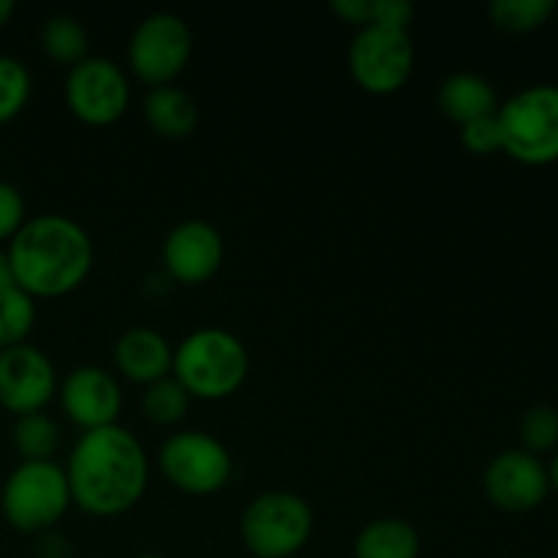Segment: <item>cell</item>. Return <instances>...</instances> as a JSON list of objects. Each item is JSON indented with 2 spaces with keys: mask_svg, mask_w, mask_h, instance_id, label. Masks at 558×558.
Wrapping results in <instances>:
<instances>
[{
  "mask_svg": "<svg viewBox=\"0 0 558 558\" xmlns=\"http://www.w3.org/2000/svg\"><path fill=\"white\" fill-rule=\"evenodd\" d=\"M548 483H550V490H556V494H558V452H556L554 461H550V466H548Z\"/></svg>",
  "mask_w": 558,
  "mask_h": 558,
  "instance_id": "d6a6232c",
  "label": "cell"
},
{
  "mask_svg": "<svg viewBox=\"0 0 558 558\" xmlns=\"http://www.w3.org/2000/svg\"><path fill=\"white\" fill-rule=\"evenodd\" d=\"M25 199H22L20 189L5 180H0V243L14 238L22 227H25Z\"/></svg>",
  "mask_w": 558,
  "mask_h": 558,
  "instance_id": "4316f807",
  "label": "cell"
},
{
  "mask_svg": "<svg viewBox=\"0 0 558 558\" xmlns=\"http://www.w3.org/2000/svg\"><path fill=\"white\" fill-rule=\"evenodd\" d=\"M461 142L472 156H494V153H501V129L496 114L461 125Z\"/></svg>",
  "mask_w": 558,
  "mask_h": 558,
  "instance_id": "484cf974",
  "label": "cell"
},
{
  "mask_svg": "<svg viewBox=\"0 0 558 558\" xmlns=\"http://www.w3.org/2000/svg\"><path fill=\"white\" fill-rule=\"evenodd\" d=\"M145 120L163 140H185L199 125V109L196 101L180 87H153L145 96Z\"/></svg>",
  "mask_w": 558,
  "mask_h": 558,
  "instance_id": "e0dca14e",
  "label": "cell"
},
{
  "mask_svg": "<svg viewBox=\"0 0 558 558\" xmlns=\"http://www.w3.org/2000/svg\"><path fill=\"white\" fill-rule=\"evenodd\" d=\"M71 505L69 480L54 461H22L0 490L5 523L22 534L52 532Z\"/></svg>",
  "mask_w": 558,
  "mask_h": 558,
  "instance_id": "277c9868",
  "label": "cell"
},
{
  "mask_svg": "<svg viewBox=\"0 0 558 558\" xmlns=\"http://www.w3.org/2000/svg\"><path fill=\"white\" fill-rule=\"evenodd\" d=\"M131 87L125 71L109 58H90L69 69L65 76V104L80 123L93 129L114 125L125 114Z\"/></svg>",
  "mask_w": 558,
  "mask_h": 558,
  "instance_id": "30bf717a",
  "label": "cell"
},
{
  "mask_svg": "<svg viewBox=\"0 0 558 558\" xmlns=\"http://www.w3.org/2000/svg\"><path fill=\"white\" fill-rule=\"evenodd\" d=\"M161 474L189 496H213L232 480L234 461L223 441L205 430H183L169 436L158 452Z\"/></svg>",
  "mask_w": 558,
  "mask_h": 558,
  "instance_id": "52a82bcc",
  "label": "cell"
},
{
  "mask_svg": "<svg viewBox=\"0 0 558 558\" xmlns=\"http://www.w3.org/2000/svg\"><path fill=\"white\" fill-rule=\"evenodd\" d=\"M60 407L65 417L87 434V430L118 425L123 392L109 371L98 365H80L60 385Z\"/></svg>",
  "mask_w": 558,
  "mask_h": 558,
  "instance_id": "5bb4252c",
  "label": "cell"
},
{
  "mask_svg": "<svg viewBox=\"0 0 558 558\" xmlns=\"http://www.w3.org/2000/svg\"><path fill=\"white\" fill-rule=\"evenodd\" d=\"M485 496L505 512H532L548 499V466L523 450H505L488 463L483 477Z\"/></svg>",
  "mask_w": 558,
  "mask_h": 558,
  "instance_id": "4fadbf2b",
  "label": "cell"
},
{
  "mask_svg": "<svg viewBox=\"0 0 558 558\" xmlns=\"http://www.w3.org/2000/svg\"><path fill=\"white\" fill-rule=\"evenodd\" d=\"M11 441L22 461H52L60 447V428L49 414H25V417H16Z\"/></svg>",
  "mask_w": 558,
  "mask_h": 558,
  "instance_id": "ffe728a7",
  "label": "cell"
},
{
  "mask_svg": "<svg viewBox=\"0 0 558 558\" xmlns=\"http://www.w3.org/2000/svg\"><path fill=\"white\" fill-rule=\"evenodd\" d=\"M314 534L308 501L289 490H267L251 499L240 518V537L254 558H292Z\"/></svg>",
  "mask_w": 558,
  "mask_h": 558,
  "instance_id": "8992f818",
  "label": "cell"
},
{
  "mask_svg": "<svg viewBox=\"0 0 558 558\" xmlns=\"http://www.w3.org/2000/svg\"><path fill=\"white\" fill-rule=\"evenodd\" d=\"M136 558H167V556H158V554H142V556H136Z\"/></svg>",
  "mask_w": 558,
  "mask_h": 558,
  "instance_id": "836d02e7",
  "label": "cell"
},
{
  "mask_svg": "<svg viewBox=\"0 0 558 558\" xmlns=\"http://www.w3.org/2000/svg\"><path fill=\"white\" fill-rule=\"evenodd\" d=\"M439 109L447 120L466 125L499 112V98L485 76L474 74V71H458L441 82Z\"/></svg>",
  "mask_w": 558,
  "mask_h": 558,
  "instance_id": "2e32d148",
  "label": "cell"
},
{
  "mask_svg": "<svg viewBox=\"0 0 558 558\" xmlns=\"http://www.w3.org/2000/svg\"><path fill=\"white\" fill-rule=\"evenodd\" d=\"M63 472L71 501L93 518H118L134 510L150 483L145 447L120 425L82 434Z\"/></svg>",
  "mask_w": 558,
  "mask_h": 558,
  "instance_id": "6da1fadb",
  "label": "cell"
},
{
  "mask_svg": "<svg viewBox=\"0 0 558 558\" xmlns=\"http://www.w3.org/2000/svg\"><path fill=\"white\" fill-rule=\"evenodd\" d=\"M191 396L174 376L153 381L142 392V414L153 425H178L189 412Z\"/></svg>",
  "mask_w": 558,
  "mask_h": 558,
  "instance_id": "603a6c76",
  "label": "cell"
},
{
  "mask_svg": "<svg viewBox=\"0 0 558 558\" xmlns=\"http://www.w3.org/2000/svg\"><path fill=\"white\" fill-rule=\"evenodd\" d=\"M194 52V36L183 16L158 11L136 25L129 44V65L136 80L167 87L178 80Z\"/></svg>",
  "mask_w": 558,
  "mask_h": 558,
  "instance_id": "ba28073f",
  "label": "cell"
},
{
  "mask_svg": "<svg viewBox=\"0 0 558 558\" xmlns=\"http://www.w3.org/2000/svg\"><path fill=\"white\" fill-rule=\"evenodd\" d=\"M556 9V0H494L488 5V14L499 31L532 33L548 25Z\"/></svg>",
  "mask_w": 558,
  "mask_h": 558,
  "instance_id": "44dd1931",
  "label": "cell"
},
{
  "mask_svg": "<svg viewBox=\"0 0 558 558\" xmlns=\"http://www.w3.org/2000/svg\"><path fill=\"white\" fill-rule=\"evenodd\" d=\"M354 558H420V534L403 518H376L354 539Z\"/></svg>",
  "mask_w": 558,
  "mask_h": 558,
  "instance_id": "ac0fdd59",
  "label": "cell"
},
{
  "mask_svg": "<svg viewBox=\"0 0 558 558\" xmlns=\"http://www.w3.org/2000/svg\"><path fill=\"white\" fill-rule=\"evenodd\" d=\"M31 90L33 80L27 65L11 54H0V125L20 118L31 101Z\"/></svg>",
  "mask_w": 558,
  "mask_h": 558,
  "instance_id": "cb8c5ba5",
  "label": "cell"
},
{
  "mask_svg": "<svg viewBox=\"0 0 558 558\" xmlns=\"http://www.w3.org/2000/svg\"><path fill=\"white\" fill-rule=\"evenodd\" d=\"M36 325V300L11 287L0 292V352L22 347Z\"/></svg>",
  "mask_w": 558,
  "mask_h": 558,
  "instance_id": "7402d4cb",
  "label": "cell"
},
{
  "mask_svg": "<svg viewBox=\"0 0 558 558\" xmlns=\"http://www.w3.org/2000/svg\"><path fill=\"white\" fill-rule=\"evenodd\" d=\"M352 80L371 96H392L414 71V44L407 31L368 25L360 27L349 47Z\"/></svg>",
  "mask_w": 558,
  "mask_h": 558,
  "instance_id": "9c48e42d",
  "label": "cell"
},
{
  "mask_svg": "<svg viewBox=\"0 0 558 558\" xmlns=\"http://www.w3.org/2000/svg\"><path fill=\"white\" fill-rule=\"evenodd\" d=\"M14 283L33 300L76 292L93 270V240L74 218L38 216L11 238L5 248Z\"/></svg>",
  "mask_w": 558,
  "mask_h": 558,
  "instance_id": "7a4b0ae2",
  "label": "cell"
},
{
  "mask_svg": "<svg viewBox=\"0 0 558 558\" xmlns=\"http://www.w3.org/2000/svg\"><path fill=\"white\" fill-rule=\"evenodd\" d=\"M163 276L183 287H202L223 265V238L213 223L189 218L163 238Z\"/></svg>",
  "mask_w": 558,
  "mask_h": 558,
  "instance_id": "7c38bea8",
  "label": "cell"
},
{
  "mask_svg": "<svg viewBox=\"0 0 558 558\" xmlns=\"http://www.w3.org/2000/svg\"><path fill=\"white\" fill-rule=\"evenodd\" d=\"M11 16H14V3L11 0H0V31L9 25Z\"/></svg>",
  "mask_w": 558,
  "mask_h": 558,
  "instance_id": "1f68e13d",
  "label": "cell"
},
{
  "mask_svg": "<svg viewBox=\"0 0 558 558\" xmlns=\"http://www.w3.org/2000/svg\"><path fill=\"white\" fill-rule=\"evenodd\" d=\"M521 441L523 452L529 456H543L558 447V409L539 403L532 407L521 420Z\"/></svg>",
  "mask_w": 558,
  "mask_h": 558,
  "instance_id": "d4e9b609",
  "label": "cell"
},
{
  "mask_svg": "<svg viewBox=\"0 0 558 558\" xmlns=\"http://www.w3.org/2000/svg\"><path fill=\"white\" fill-rule=\"evenodd\" d=\"M501 153L526 167L558 161V85H532L496 112Z\"/></svg>",
  "mask_w": 558,
  "mask_h": 558,
  "instance_id": "5b68a950",
  "label": "cell"
},
{
  "mask_svg": "<svg viewBox=\"0 0 558 558\" xmlns=\"http://www.w3.org/2000/svg\"><path fill=\"white\" fill-rule=\"evenodd\" d=\"M248 349L234 332L199 327L174 347L172 376L199 401H227L248 376Z\"/></svg>",
  "mask_w": 558,
  "mask_h": 558,
  "instance_id": "3957f363",
  "label": "cell"
},
{
  "mask_svg": "<svg viewBox=\"0 0 558 558\" xmlns=\"http://www.w3.org/2000/svg\"><path fill=\"white\" fill-rule=\"evenodd\" d=\"M174 347L150 327H131L114 343V365L125 379L136 385H153L172 376Z\"/></svg>",
  "mask_w": 558,
  "mask_h": 558,
  "instance_id": "9a60e30c",
  "label": "cell"
},
{
  "mask_svg": "<svg viewBox=\"0 0 558 558\" xmlns=\"http://www.w3.org/2000/svg\"><path fill=\"white\" fill-rule=\"evenodd\" d=\"M332 11L349 25L368 27L374 20V0H332Z\"/></svg>",
  "mask_w": 558,
  "mask_h": 558,
  "instance_id": "f1b7e54d",
  "label": "cell"
},
{
  "mask_svg": "<svg viewBox=\"0 0 558 558\" xmlns=\"http://www.w3.org/2000/svg\"><path fill=\"white\" fill-rule=\"evenodd\" d=\"M36 558H74V548H71V543L63 534H58L52 529V532L38 534Z\"/></svg>",
  "mask_w": 558,
  "mask_h": 558,
  "instance_id": "f546056e",
  "label": "cell"
},
{
  "mask_svg": "<svg viewBox=\"0 0 558 558\" xmlns=\"http://www.w3.org/2000/svg\"><path fill=\"white\" fill-rule=\"evenodd\" d=\"M412 20H414L412 3H403V0H374V20H371V25L409 33Z\"/></svg>",
  "mask_w": 558,
  "mask_h": 558,
  "instance_id": "83f0119b",
  "label": "cell"
},
{
  "mask_svg": "<svg viewBox=\"0 0 558 558\" xmlns=\"http://www.w3.org/2000/svg\"><path fill=\"white\" fill-rule=\"evenodd\" d=\"M11 287H16V283H14V272H11L9 254H5V251L0 248V292H3V289H11Z\"/></svg>",
  "mask_w": 558,
  "mask_h": 558,
  "instance_id": "4dcf8cb0",
  "label": "cell"
},
{
  "mask_svg": "<svg viewBox=\"0 0 558 558\" xmlns=\"http://www.w3.org/2000/svg\"><path fill=\"white\" fill-rule=\"evenodd\" d=\"M87 31L76 16L54 14L44 22L41 27V49L52 63L69 65L74 69L76 63L87 58Z\"/></svg>",
  "mask_w": 558,
  "mask_h": 558,
  "instance_id": "d6986e66",
  "label": "cell"
},
{
  "mask_svg": "<svg viewBox=\"0 0 558 558\" xmlns=\"http://www.w3.org/2000/svg\"><path fill=\"white\" fill-rule=\"evenodd\" d=\"M58 396V374L41 349L22 347L0 352V407L14 417L44 412Z\"/></svg>",
  "mask_w": 558,
  "mask_h": 558,
  "instance_id": "8fae6325",
  "label": "cell"
}]
</instances>
